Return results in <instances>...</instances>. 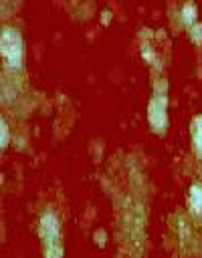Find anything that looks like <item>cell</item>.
Returning <instances> with one entry per match:
<instances>
[{
	"label": "cell",
	"mask_w": 202,
	"mask_h": 258,
	"mask_svg": "<svg viewBox=\"0 0 202 258\" xmlns=\"http://www.w3.org/2000/svg\"><path fill=\"white\" fill-rule=\"evenodd\" d=\"M194 143H196V149L202 153V119L196 121V127H194Z\"/></svg>",
	"instance_id": "277c9868"
},
{
	"label": "cell",
	"mask_w": 202,
	"mask_h": 258,
	"mask_svg": "<svg viewBox=\"0 0 202 258\" xmlns=\"http://www.w3.org/2000/svg\"><path fill=\"white\" fill-rule=\"evenodd\" d=\"M57 234H59V228H57L55 218H53V216H46V218L42 220V238L46 240V244H55Z\"/></svg>",
	"instance_id": "7a4b0ae2"
},
{
	"label": "cell",
	"mask_w": 202,
	"mask_h": 258,
	"mask_svg": "<svg viewBox=\"0 0 202 258\" xmlns=\"http://www.w3.org/2000/svg\"><path fill=\"white\" fill-rule=\"evenodd\" d=\"M190 204L196 212H202V189L200 185H194L192 187V194H190Z\"/></svg>",
	"instance_id": "3957f363"
},
{
	"label": "cell",
	"mask_w": 202,
	"mask_h": 258,
	"mask_svg": "<svg viewBox=\"0 0 202 258\" xmlns=\"http://www.w3.org/2000/svg\"><path fill=\"white\" fill-rule=\"evenodd\" d=\"M2 54L8 62V67H14V69L20 67V62L24 58V48H22V40H20L16 30H10V28L4 30V34H2Z\"/></svg>",
	"instance_id": "6da1fadb"
}]
</instances>
